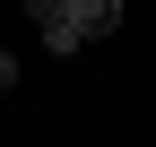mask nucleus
Instances as JSON below:
<instances>
[{"label": "nucleus", "instance_id": "nucleus-1", "mask_svg": "<svg viewBox=\"0 0 156 147\" xmlns=\"http://www.w3.org/2000/svg\"><path fill=\"white\" fill-rule=\"evenodd\" d=\"M26 17L44 26L52 52H78V43H95V35L122 26V0H26Z\"/></svg>", "mask_w": 156, "mask_h": 147}, {"label": "nucleus", "instance_id": "nucleus-2", "mask_svg": "<svg viewBox=\"0 0 156 147\" xmlns=\"http://www.w3.org/2000/svg\"><path fill=\"white\" fill-rule=\"evenodd\" d=\"M0 87H17V61H9V52H0Z\"/></svg>", "mask_w": 156, "mask_h": 147}]
</instances>
